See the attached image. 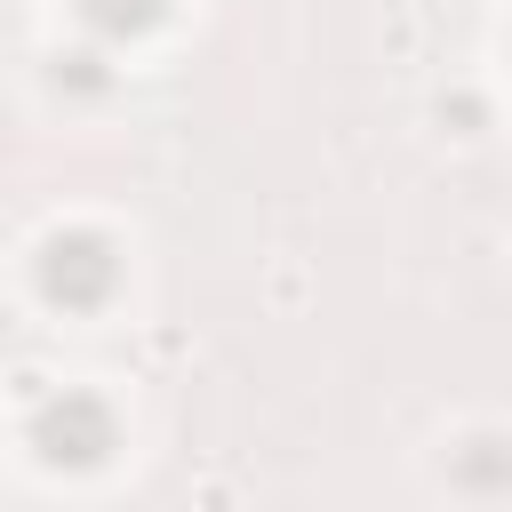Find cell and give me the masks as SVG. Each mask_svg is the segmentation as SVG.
Masks as SVG:
<instances>
[{"label":"cell","mask_w":512,"mask_h":512,"mask_svg":"<svg viewBox=\"0 0 512 512\" xmlns=\"http://www.w3.org/2000/svg\"><path fill=\"white\" fill-rule=\"evenodd\" d=\"M32 448H40L48 464H64V472H88V464H104V456L120 448V424H112V408H104L96 392H56V400H40V416H32Z\"/></svg>","instance_id":"6da1fadb"},{"label":"cell","mask_w":512,"mask_h":512,"mask_svg":"<svg viewBox=\"0 0 512 512\" xmlns=\"http://www.w3.org/2000/svg\"><path fill=\"white\" fill-rule=\"evenodd\" d=\"M40 288L64 304V312H96L112 288H120V256L104 232H56L40 248Z\"/></svg>","instance_id":"7a4b0ae2"},{"label":"cell","mask_w":512,"mask_h":512,"mask_svg":"<svg viewBox=\"0 0 512 512\" xmlns=\"http://www.w3.org/2000/svg\"><path fill=\"white\" fill-rule=\"evenodd\" d=\"M72 8H80V24L96 40H136V32H152L168 16V0H72Z\"/></svg>","instance_id":"3957f363"},{"label":"cell","mask_w":512,"mask_h":512,"mask_svg":"<svg viewBox=\"0 0 512 512\" xmlns=\"http://www.w3.org/2000/svg\"><path fill=\"white\" fill-rule=\"evenodd\" d=\"M64 80H72V88H104V72H96V56H88V48H80V56H64Z\"/></svg>","instance_id":"277c9868"}]
</instances>
